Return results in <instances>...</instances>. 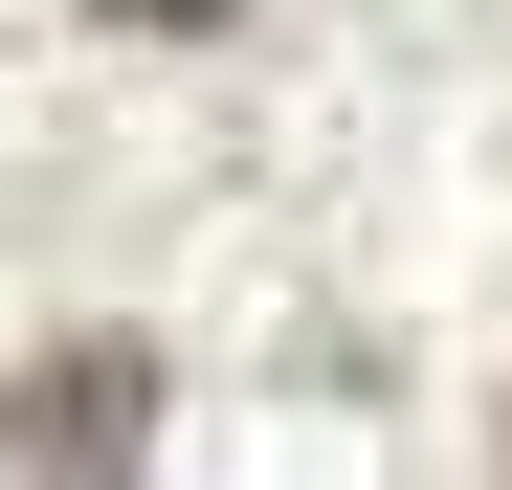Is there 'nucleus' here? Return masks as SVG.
I'll return each mask as SVG.
<instances>
[{
    "instance_id": "f257e3e1",
    "label": "nucleus",
    "mask_w": 512,
    "mask_h": 490,
    "mask_svg": "<svg viewBox=\"0 0 512 490\" xmlns=\"http://www.w3.org/2000/svg\"><path fill=\"white\" fill-rule=\"evenodd\" d=\"M112 490V468H156V357L134 335H67V357H23L0 379V490Z\"/></svg>"
},
{
    "instance_id": "f03ea898",
    "label": "nucleus",
    "mask_w": 512,
    "mask_h": 490,
    "mask_svg": "<svg viewBox=\"0 0 512 490\" xmlns=\"http://www.w3.org/2000/svg\"><path fill=\"white\" fill-rule=\"evenodd\" d=\"M90 23H245V0H90Z\"/></svg>"
}]
</instances>
